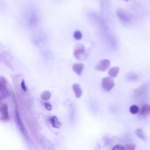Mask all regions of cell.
Wrapping results in <instances>:
<instances>
[{
  "mask_svg": "<svg viewBox=\"0 0 150 150\" xmlns=\"http://www.w3.org/2000/svg\"><path fill=\"white\" fill-rule=\"evenodd\" d=\"M45 108L49 110V111H50L52 109V105L49 103H46L45 104Z\"/></svg>",
  "mask_w": 150,
  "mask_h": 150,
  "instance_id": "ffe728a7",
  "label": "cell"
},
{
  "mask_svg": "<svg viewBox=\"0 0 150 150\" xmlns=\"http://www.w3.org/2000/svg\"><path fill=\"white\" fill-rule=\"evenodd\" d=\"M50 122L51 123L52 125L54 128H59L61 126V123L59 121L57 117L56 116H53L50 118L49 119Z\"/></svg>",
  "mask_w": 150,
  "mask_h": 150,
  "instance_id": "8fae6325",
  "label": "cell"
},
{
  "mask_svg": "<svg viewBox=\"0 0 150 150\" xmlns=\"http://www.w3.org/2000/svg\"><path fill=\"white\" fill-rule=\"evenodd\" d=\"M110 66V61L108 59H102L96 65L95 69L100 71H105Z\"/></svg>",
  "mask_w": 150,
  "mask_h": 150,
  "instance_id": "277c9868",
  "label": "cell"
},
{
  "mask_svg": "<svg viewBox=\"0 0 150 150\" xmlns=\"http://www.w3.org/2000/svg\"><path fill=\"white\" fill-rule=\"evenodd\" d=\"M0 118L1 120H6L8 119V107L7 104H2L0 105Z\"/></svg>",
  "mask_w": 150,
  "mask_h": 150,
  "instance_id": "8992f818",
  "label": "cell"
},
{
  "mask_svg": "<svg viewBox=\"0 0 150 150\" xmlns=\"http://www.w3.org/2000/svg\"><path fill=\"white\" fill-rule=\"evenodd\" d=\"M117 15L119 20L124 24L129 23L132 20V15L130 13L121 9H118L117 10Z\"/></svg>",
  "mask_w": 150,
  "mask_h": 150,
  "instance_id": "7a4b0ae2",
  "label": "cell"
},
{
  "mask_svg": "<svg viewBox=\"0 0 150 150\" xmlns=\"http://www.w3.org/2000/svg\"><path fill=\"white\" fill-rule=\"evenodd\" d=\"M9 95V91L6 88L5 79L3 77L0 78V96L2 98Z\"/></svg>",
  "mask_w": 150,
  "mask_h": 150,
  "instance_id": "5b68a950",
  "label": "cell"
},
{
  "mask_svg": "<svg viewBox=\"0 0 150 150\" xmlns=\"http://www.w3.org/2000/svg\"><path fill=\"white\" fill-rule=\"evenodd\" d=\"M135 134L137 135V137L138 138H139L141 139H142V140H145V135H144V134L143 132V131L141 129L138 128V129H136Z\"/></svg>",
  "mask_w": 150,
  "mask_h": 150,
  "instance_id": "5bb4252c",
  "label": "cell"
},
{
  "mask_svg": "<svg viewBox=\"0 0 150 150\" xmlns=\"http://www.w3.org/2000/svg\"><path fill=\"white\" fill-rule=\"evenodd\" d=\"M129 111L132 114H136L139 111V108L136 105H132L129 108Z\"/></svg>",
  "mask_w": 150,
  "mask_h": 150,
  "instance_id": "2e32d148",
  "label": "cell"
},
{
  "mask_svg": "<svg viewBox=\"0 0 150 150\" xmlns=\"http://www.w3.org/2000/svg\"><path fill=\"white\" fill-rule=\"evenodd\" d=\"M21 88L22 89L23 91H25L26 90V86L25 85V81L23 80H22L21 83Z\"/></svg>",
  "mask_w": 150,
  "mask_h": 150,
  "instance_id": "d6986e66",
  "label": "cell"
},
{
  "mask_svg": "<svg viewBox=\"0 0 150 150\" xmlns=\"http://www.w3.org/2000/svg\"><path fill=\"white\" fill-rule=\"evenodd\" d=\"M140 114L142 116H148L150 114V105L149 104H144L140 110Z\"/></svg>",
  "mask_w": 150,
  "mask_h": 150,
  "instance_id": "30bf717a",
  "label": "cell"
},
{
  "mask_svg": "<svg viewBox=\"0 0 150 150\" xmlns=\"http://www.w3.org/2000/svg\"><path fill=\"white\" fill-rule=\"evenodd\" d=\"M2 98L1 96H0V105L1 104V100H2Z\"/></svg>",
  "mask_w": 150,
  "mask_h": 150,
  "instance_id": "44dd1931",
  "label": "cell"
},
{
  "mask_svg": "<svg viewBox=\"0 0 150 150\" xmlns=\"http://www.w3.org/2000/svg\"><path fill=\"white\" fill-rule=\"evenodd\" d=\"M138 76L134 72H129L125 76V79L128 81H135L137 79Z\"/></svg>",
  "mask_w": 150,
  "mask_h": 150,
  "instance_id": "7c38bea8",
  "label": "cell"
},
{
  "mask_svg": "<svg viewBox=\"0 0 150 150\" xmlns=\"http://www.w3.org/2000/svg\"><path fill=\"white\" fill-rule=\"evenodd\" d=\"M41 98L43 100H48L51 97V93L49 91H44L42 94H41Z\"/></svg>",
  "mask_w": 150,
  "mask_h": 150,
  "instance_id": "4fadbf2b",
  "label": "cell"
},
{
  "mask_svg": "<svg viewBox=\"0 0 150 150\" xmlns=\"http://www.w3.org/2000/svg\"><path fill=\"white\" fill-rule=\"evenodd\" d=\"M119 71H120V67H119L114 66L109 70V71L108 72V74L110 76V77L114 78V77H117Z\"/></svg>",
  "mask_w": 150,
  "mask_h": 150,
  "instance_id": "9c48e42d",
  "label": "cell"
},
{
  "mask_svg": "<svg viewBox=\"0 0 150 150\" xmlns=\"http://www.w3.org/2000/svg\"><path fill=\"white\" fill-rule=\"evenodd\" d=\"M124 1H127H127H128V0H124Z\"/></svg>",
  "mask_w": 150,
  "mask_h": 150,
  "instance_id": "7402d4cb",
  "label": "cell"
},
{
  "mask_svg": "<svg viewBox=\"0 0 150 150\" xmlns=\"http://www.w3.org/2000/svg\"><path fill=\"white\" fill-rule=\"evenodd\" d=\"M84 67V65L83 63H74L73 65L72 69L73 71L77 75L81 76L82 73V71Z\"/></svg>",
  "mask_w": 150,
  "mask_h": 150,
  "instance_id": "52a82bcc",
  "label": "cell"
},
{
  "mask_svg": "<svg viewBox=\"0 0 150 150\" xmlns=\"http://www.w3.org/2000/svg\"><path fill=\"white\" fill-rule=\"evenodd\" d=\"M111 150H124V147L121 145H115L114 146L112 147V148L111 149Z\"/></svg>",
  "mask_w": 150,
  "mask_h": 150,
  "instance_id": "ac0fdd59",
  "label": "cell"
},
{
  "mask_svg": "<svg viewBox=\"0 0 150 150\" xmlns=\"http://www.w3.org/2000/svg\"><path fill=\"white\" fill-rule=\"evenodd\" d=\"M73 54L75 58L79 60H86L87 59V55L86 53V47L84 45L81 43L76 44Z\"/></svg>",
  "mask_w": 150,
  "mask_h": 150,
  "instance_id": "6da1fadb",
  "label": "cell"
},
{
  "mask_svg": "<svg viewBox=\"0 0 150 150\" xmlns=\"http://www.w3.org/2000/svg\"><path fill=\"white\" fill-rule=\"evenodd\" d=\"M123 147L124 150H135V145L134 144H128L124 145Z\"/></svg>",
  "mask_w": 150,
  "mask_h": 150,
  "instance_id": "e0dca14e",
  "label": "cell"
},
{
  "mask_svg": "<svg viewBox=\"0 0 150 150\" xmlns=\"http://www.w3.org/2000/svg\"><path fill=\"white\" fill-rule=\"evenodd\" d=\"M72 88H73V90L74 91L76 97L77 98H80L83 94V90H82L80 84L78 83H74L73 84Z\"/></svg>",
  "mask_w": 150,
  "mask_h": 150,
  "instance_id": "ba28073f",
  "label": "cell"
},
{
  "mask_svg": "<svg viewBox=\"0 0 150 150\" xmlns=\"http://www.w3.org/2000/svg\"><path fill=\"white\" fill-rule=\"evenodd\" d=\"M114 86L115 82L112 77H105L101 80V87L105 91H110Z\"/></svg>",
  "mask_w": 150,
  "mask_h": 150,
  "instance_id": "3957f363",
  "label": "cell"
},
{
  "mask_svg": "<svg viewBox=\"0 0 150 150\" xmlns=\"http://www.w3.org/2000/svg\"><path fill=\"white\" fill-rule=\"evenodd\" d=\"M73 36L74 38V39H75L76 40H80L82 38L83 35H82V33L80 30H76L73 32Z\"/></svg>",
  "mask_w": 150,
  "mask_h": 150,
  "instance_id": "9a60e30c",
  "label": "cell"
}]
</instances>
